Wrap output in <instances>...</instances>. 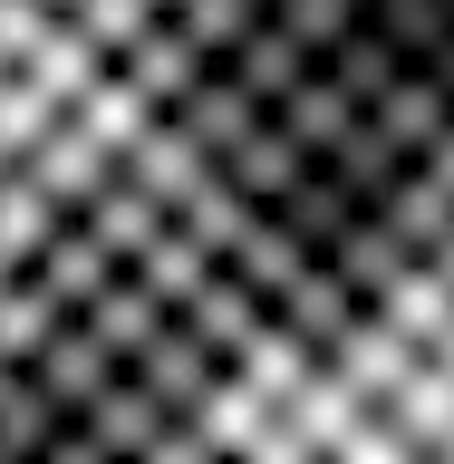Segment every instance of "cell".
I'll use <instances>...</instances> for the list:
<instances>
[{
    "label": "cell",
    "instance_id": "e0dca14e",
    "mask_svg": "<svg viewBox=\"0 0 454 464\" xmlns=\"http://www.w3.org/2000/svg\"><path fill=\"white\" fill-rule=\"evenodd\" d=\"M252 223H261V213L232 194V174H223V165H213L194 194L174 203V232H184V242H203L213 261H232V252H242V242H252Z\"/></svg>",
    "mask_w": 454,
    "mask_h": 464
},
{
    "label": "cell",
    "instance_id": "d6986e66",
    "mask_svg": "<svg viewBox=\"0 0 454 464\" xmlns=\"http://www.w3.org/2000/svg\"><path fill=\"white\" fill-rule=\"evenodd\" d=\"M87 232H97V242H107V252L126 261V271H136V261H145V252H155V242L174 232V213H165L155 194H136L126 174H116L107 194H97V213H87Z\"/></svg>",
    "mask_w": 454,
    "mask_h": 464
},
{
    "label": "cell",
    "instance_id": "484cf974",
    "mask_svg": "<svg viewBox=\"0 0 454 464\" xmlns=\"http://www.w3.org/2000/svg\"><path fill=\"white\" fill-rule=\"evenodd\" d=\"M68 319H78V310H58L49 290L20 271V290L0 300V368H29V358H49V339L68 329Z\"/></svg>",
    "mask_w": 454,
    "mask_h": 464
},
{
    "label": "cell",
    "instance_id": "d6a6232c",
    "mask_svg": "<svg viewBox=\"0 0 454 464\" xmlns=\"http://www.w3.org/2000/svg\"><path fill=\"white\" fill-rule=\"evenodd\" d=\"M0 464H10V455H0Z\"/></svg>",
    "mask_w": 454,
    "mask_h": 464
},
{
    "label": "cell",
    "instance_id": "9a60e30c",
    "mask_svg": "<svg viewBox=\"0 0 454 464\" xmlns=\"http://www.w3.org/2000/svg\"><path fill=\"white\" fill-rule=\"evenodd\" d=\"M368 116H377V126H387V136L406 145V155H416V165H435V145L454 136V97L426 78V68H406V78L387 87V97H377Z\"/></svg>",
    "mask_w": 454,
    "mask_h": 464
},
{
    "label": "cell",
    "instance_id": "5b68a950",
    "mask_svg": "<svg viewBox=\"0 0 454 464\" xmlns=\"http://www.w3.org/2000/svg\"><path fill=\"white\" fill-rule=\"evenodd\" d=\"M29 174H39V194H49L58 213H68V223H87V213H97V194H107V184H116L126 165H116V155H107L97 136L58 126V136L39 145V155H29Z\"/></svg>",
    "mask_w": 454,
    "mask_h": 464
},
{
    "label": "cell",
    "instance_id": "f1b7e54d",
    "mask_svg": "<svg viewBox=\"0 0 454 464\" xmlns=\"http://www.w3.org/2000/svg\"><path fill=\"white\" fill-rule=\"evenodd\" d=\"M145 464H223V445H213L203 426H174V435H165V445H155Z\"/></svg>",
    "mask_w": 454,
    "mask_h": 464
},
{
    "label": "cell",
    "instance_id": "d4e9b609",
    "mask_svg": "<svg viewBox=\"0 0 454 464\" xmlns=\"http://www.w3.org/2000/svg\"><path fill=\"white\" fill-rule=\"evenodd\" d=\"M261 319H271V310H261L252 290H242V281H232V271H223V281L203 290L194 310H184V329H194V339H203V348H213V358H223V368H232V358L252 348V329H261Z\"/></svg>",
    "mask_w": 454,
    "mask_h": 464
},
{
    "label": "cell",
    "instance_id": "4dcf8cb0",
    "mask_svg": "<svg viewBox=\"0 0 454 464\" xmlns=\"http://www.w3.org/2000/svg\"><path fill=\"white\" fill-rule=\"evenodd\" d=\"M10 290H20V271H10V261H0V300H10Z\"/></svg>",
    "mask_w": 454,
    "mask_h": 464
},
{
    "label": "cell",
    "instance_id": "7c38bea8",
    "mask_svg": "<svg viewBox=\"0 0 454 464\" xmlns=\"http://www.w3.org/2000/svg\"><path fill=\"white\" fill-rule=\"evenodd\" d=\"M416 368H426V348H406L397 329H387V319H368V329H358V339H348L339 358H329V377H339V387H348L358 406H387V397H397V387H406Z\"/></svg>",
    "mask_w": 454,
    "mask_h": 464
},
{
    "label": "cell",
    "instance_id": "277c9868",
    "mask_svg": "<svg viewBox=\"0 0 454 464\" xmlns=\"http://www.w3.org/2000/svg\"><path fill=\"white\" fill-rule=\"evenodd\" d=\"M29 281L49 290L58 310H78V319H87V310H97V300H107L116 281H126V261H116V252H107V242H97L87 223H58V242H49L39 261H29Z\"/></svg>",
    "mask_w": 454,
    "mask_h": 464
},
{
    "label": "cell",
    "instance_id": "4fadbf2b",
    "mask_svg": "<svg viewBox=\"0 0 454 464\" xmlns=\"http://www.w3.org/2000/svg\"><path fill=\"white\" fill-rule=\"evenodd\" d=\"M68 126H78V136H97V145L116 155V165H126V155H136V145L155 136V126H165V107H155V97H145L136 78H116V68H107V78H97V87L78 97V116H68Z\"/></svg>",
    "mask_w": 454,
    "mask_h": 464
},
{
    "label": "cell",
    "instance_id": "2e32d148",
    "mask_svg": "<svg viewBox=\"0 0 454 464\" xmlns=\"http://www.w3.org/2000/svg\"><path fill=\"white\" fill-rule=\"evenodd\" d=\"M377 223L397 232V242H406V252H416V261H435V252H445V242H454V184H445V174H435V165H416V174H406V184H397V194L377 203Z\"/></svg>",
    "mask_w": 454,
    "mask_h": 464
},
{
    "label": "cell",
    "instance_id": "ba28073f",
    "mask_svg": "<svg viewBox=\"0 0 454 464\" xmlns=\"http://www.w3.org/2000/svg\"><path fill=\"white\" fill-rule=\"evenodd\" d=\"M223 68H232V78H242V87H252V97H261V107H271V116H281L290 97H300V87L319 78V58H310V49H300V39H290V29H281V0H271V20H261L252 39H242V49L223 58Z\"/></svg>",
    "mask_w": 454,
    "mask_h": 464
},
{
    "label": "cell",
    "instance_id": "5bb4252c",
    "mask_svg": "<svg viewBox=\"0 0 454 464\" xmlns=\"http://www.w3.org/2000/svg\"><path fill=\"white\" fill-rule=\"evenodd\" d=\"M319 165H329V174L348 184V194H358V203L377 213V203H387V194L406 184V174H416V155H406V145L387 136V126H377V116H358V126H348V136L329 145V155H319Z\"/></svg>",
    "mask_w": 454,
    "mask_h": 464
},
{
    "label": "cell",
    "instance_id": "6da1fadb",
    "mask_svg": "<svg viewBox=\"0 0 454 464\" xmlns=\"http://www.w3.org/2000/svg\"><path fill=\"white\" fill-rule=\"evenodd\" d=\"M126 377H136V387H145L155 406H165L174 426H194L203 406H213V397L232 387V368H223V358H213V348L194 339V329H184V319H165V339L145 348V358H136Z\"/></svg>",
    "mask_w": 454,
    "mask_h": 464
},
{
    "label": "cell",
    "instance_id": "1f68e13d",
    "mask_svg": "<svg viewBox=\"0 0 454 464\" xmlns=\"http://www.w3.org/2000/svg\"><path fill=\"white\" fill-rule=\"evenodd\" d=\"M10 377H20V368H0V387H10Z\"/></svg>",
    "mask_w": 454,
    "mask_h": 464
},
{
    "label": "cell",
    "instance_id": "ac0fdd59",
    "mask_svg": "<svg viewBox=\"0 0 454 464\" xmlns=\"http://www.w3.org/2000/svg\"><path fill=\"white\" fill-rule=\"evenodd\" d=\"M58 223H68V213L39 194V174H29V165H10V174H0V261H10V271H29V261L49 252V242H58Z\"/></svg>",
    "mask_w": 454,
    "mask_h": 464
},
{
    "label": "cell",
    "instance_id": "603a6c76",
    "mask_svg": "<svg viewBox=\"0 0 454 464\" xmlns=\"http://www.w3.org/2000/svg\"><path fill=\"white\" fill-rule=\"evenodd\" d=\"M165 319H174V310H165V300H155V290L136 281V271H126V281H116L107 300H97V310H87V329H97V339H107L116 358H126V368H136L145 348L165 339Z\"/></svg>",
    "mask_w": 454,
    "mask_h": 464
},
{
    "label": "cell",
    "instance_id": "3957f363",
    "mask_svg": "<svg viewBox=\"0 0 454 464\" xmlns=\"http://www.w3.org/2000/svg\"><path fill=\"white\" fill-rule=\"evenodd\" d=\"M174 126H184V136L203 145V165H232V155H242V145L261 136V126H271V107H261L252 87L232 78V68H213V78L194 87V97H184V107H174Z\"/></svg>",
    "mask_w": 454,
    "mask_h": 464
},
{
    "label": "cell",
    "instance_id": "f546056e",
    "mask_svg": "<svg viewBox=\"0 0 454 464\" xmlns=\"http://www.w3.org/2000/svg\"><path fill=\"white\" fill-rule=\"evenodd\" d=\"M49 464H107V455H97V445H87V435L68 426V435H58V445H49Z\"/></svg>",
    "mask_w": 454,
    "mask_h": 464
},
{
    "label": "cell",
    "instance_id": "7a4b0ae2",
    "mask_svg": "<svg viewBox=\"0 0 454 464\" xmlns=\"http://www.w3.org/2000/svg\"><path fill=\"white\" fill-rule=\"evenodd\" d=\"M20 377H29V387H39V397L58 406V416H68V426H78L87 406L107 397L116 377H126V358H116V348L97 339V329H87V319H68V329H58V339H49V358H29Z\"/></svg>",
    "mask_w": 454,
    "mask_h": 464
},
{
    "label": "cell",
    "instance_id": "cb8c5ba5",
    "mask_svg": "<svg viewBox=\"0 0 454 464\" xmlns=\"http://www.w3.org/2000/svg\"><path fill=\"white\" fill-rule=\"evenodd\" d=\"M136 281L155 290V300H165L174 319H184V310H194V300H203V290L223 281V261L203 252V242H184V232H165V242H155V252L136 261Z\"/></svg>",
    "mask_w": 454,
    "mask_h": 464
},
{
    "label": "cell",
    "instance_id": "7402d4cb",
    "mask_svg": "<svg viewBox=\"0 0 454 464\" xmlns=\"http://www.w3.org/2000/svg\"><path fill=\"white\" fill-rule=\"evenodd\" d=\"M319 78L339 87V97H358V107H377V97H387V87L406 78V58L387 49V39H377V29H368V10H358V29H348L339 49L319 58Z\"/></svg>",
    "mask_w": 454,
    "mask_h": 464
},
{
    "label": "cell",
    "instance_id": "9c48e42d",
    "mask_svg": "<svg viewBox=\"0 0 454 464\" xmlns=\"http://www.w3.org/2000/svg\"><path fill=\"white\" fill-rule=\"evenodd\" d=\"M329 271H339V281L358 290V300H368V310H387V300H397V290L416 281V271H426V261L406 252V242H397V232H387V223H377V213H358V232H348L339 252H329Z\"/></svg>",
    "mask_w": 454,
    "mask_h": 464
},
{
    "label": "cell",
    "instance_id": "83f0119b",
    "mask_svg": "<svg viewBox=\"0 0 454 464\" xmlns=\"http://www.w3.org/2000/svg\"><path fill=\"white\" fill-rule=\"evenodd\" d=\"M358 116H368V107H358V97H339V87H329V78H310V87H300V97H290V107H281V126H290V136H300V145H310V155H329V145H339L348 126H358Z\"/></svg>",
    "mask_w": 454,
    "mask_h": 464
},
{
    "label": "cell",
    "instance_id": "30bf717a",
    "mask_svg": "<svg viewBox=\"0 0 454 464\" xmlns=\"http://www.w3.org/2000/svg\"><path fill=\"white\" fill-rule=\"evenodd\" d=\"M232 377H242L252 397H271V406H300V397L319 387V348L300 339V329H281V319H261L252 348L232 358Z\"/></svg>",
    "mask_w": 454,
    "mask_h": 464
},
{
    "label": "cell",
    "instance_id": "8fae6325",
    "mask_svg": "<svg viewBox=\"0 0 454 464\" xmlns=\"http://www.w3.org/2000/svg\"><path fill=\"white\" fill-rule=\"evenodd\" d=\"M310 165H319V155H310V145H300V136H290L281 116H271V126H261V136L242 145V155H232L223 174H232V194L252 203V213H271V203H281V194H300V184H310Z\"/></svg>",
    "mask_w": 454,
    "mask_h": 464
},
{
    "label": "cell",
    "instance_id": "8992f818",
    "mask_svg": "<svg viewBox=\"0 0 454 464\" xmlns=\"http://www.w3.org/2000/svg\"><path fill=\"white\" fill-rule=\"evenodd\" d=\"M271 319H281V329H300V339L319 348V368H329V358H339V348L358 339V329H368L377 310H368V300H358V290L339 281V271H329V261H319V271H310L300 290H290V300H281Z\"/></svg>",
    "mask_w": 454,
    "mask_h": 464
},
{
    "label": "cell",
    "instance_id": "44dd1931",
    "mask_svg": "<svg viewBox=\"0 0 454 464\" xmlns=\"http://www.w3.org/2000/svg\"><path fill=\"white\" fill-rule=\"evenodd\" d=\"M203 174H213V165H203V145L184 136L174 116H165V126H155V136L136 145V155H126V184H136V194H155V203H165V213H174V203H184V194H194Z\"/></svg>",
    "mask_w": 454,
    "mask_h": 464
},
{
    "label": "cell",
    "instance_id": "52a82bcc",
    "mask_svg": "<svg viewBox=\"0 0 454 464\" xmlns=\"http://www.w3.org/2000/svg\"><path fill=\"white\" fill-rule=\"evenodd\" d=\"M78 435H87V445H97L107 464H145V455H155V445L174 435V416H165L155 397H145L136 377H116L107 397H97V406L78 416Z\"/></svg>",
    "mask_w": 454,
    "mask_h": 464
},
{
    "label": "cell",
    "instance_id": "4316f807",
    "mask_svg": "<svg viewBox=\"0 0 454 464\" xmlns=\"http://www.w3.org/2000/svg\"><path fill=\"white\" fill-rule=\"evenodd\" d=\"M58 435H68V416H58L29 377H10V387H0V455H10V464H49Z\"/></svg>",
    "mask_w": 454,
    "mask_h": 464
},
{
    "label": "cell",
    "instance_id": "ffe728a7",
    "mask_svg": "<svg viewBox=\"0 0 454 464\" xmlns=\"http://www.w3.org/2000/svg\"><path fill=\"white\" fill-rule=\"evenodd\" d=\"M223 271H232V281H242V290H252L261 310H281V300H290V290H300V281H310L319 261L300 252V242H290L281 223H252V242H242V252H232Z\"/></svg>",
    "mask_w": 454,
    "mask_h": 464
}]
</instances>
